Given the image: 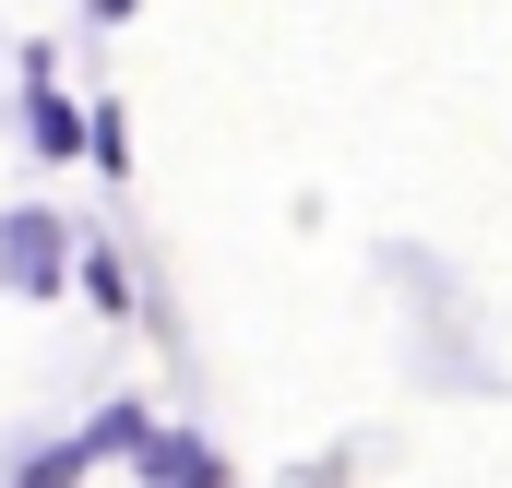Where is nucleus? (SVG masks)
Segmentation results:
<instances>
[{
	"label": "nucleus",
	"mask_w": 512,
	"mask_h": 488,
	"mask_svg": "<svg viewBox=\"0 0 512 488\" xmlns=\"http://www.w3.org/2000/svg\"><path fill=\"white\" fill-rule=\"evenodd\" d=\"M0 286H36V298L60 286V227H48V215H12V227H0Z\"/></svg>",
	"instance_id": "nucleus-1"
},
{
	"label": "nucleus",
	"mask_w": 512,
	"mask_h": 488,
	"mask_svg": "<svg viewBox=\"0 0 512 488\" xmlns=\"http://www.w3.org/2000/svg\"><path fill=\"white\" fill-rule=\"evenodd\" d=\"M96 12H131V0H96Z\"/></svg>",
	"instance_id": "nucleus-2"
}]
</instances>
